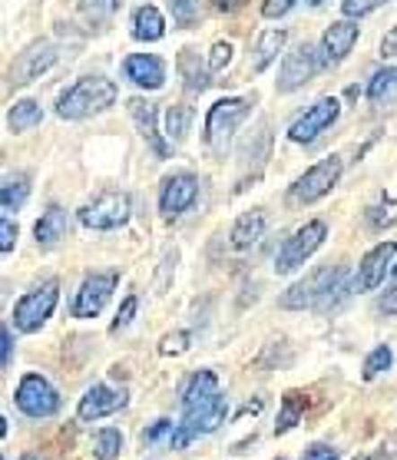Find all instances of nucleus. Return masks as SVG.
Returning a JSON list of instances; mask_svg holds the SVG:
<instances>
[{
    "instance_id": "a211bd4d",
    "label": "nucleus",
    "mask_w": 397,
    "mask_h": 460,
    "mask_svg": "<svg viewBox=\"0 0 397 460\" xmlns=\"http://www.w3.org/2000/svg\"><path fill=\"white\" fill-rule=\"evenodd\" d=\"M123 74L129 84L143 86V90H159L163 80H166V66L153 53H133V57L123 60Z\"/></svg>"
},
{
    "instance_id": "bb28decb",
    "label": "nucleus",
    "mask_w": 397,
    "mask_h": 460,
    "mask_svg": "<svg viewBox=\"0 0 397 460\" xmlns=\"http://www.w3.org/2000/svg\"><path fill=\"white\" fill-rule=\"evenodd\" d=\"M304 408H308V398L304 394H298V391H292V394H285L282 401V414H278V424H275V434H288V430L302 420Z\"/></svg>"
},
{
    "instance_id": "ea45409f",
    "label": "nucleus",
    "mask_w": 397,
    "mask_h": 460,
    "mask_svg": "<svg viewBox=\"0 0 397 460\" xmlns=\"http://www.w3.org/2000/svg\"><path fill=\"white\" fill-rule=\"evenodd\" d=\"M13 361V335H11V324H4L0 328V365H4V371L11 367Z\"/></svg>"
},
{
    "instance_id": "2eb2a0df",
    "label": "nucleus",
    "mask_w": 397,
    "mask_h": 460,
    "mask_svg": "<svg viewBox=\"0 0 397 460\" xmlns=\"http://www.w3.org/2000/svg\"><path fill=\"white\" fill-rule=\"evenodd\" d=\"M129 404V394L123 387H110V385H93L86 391L80 404H76V418L80 420H100L110 418L116 411H123Z\"/></svg>"
},
{
    "instance_id": "f03ea898",
    "label": "nucleus",
    "mask_w": 397,
    "mask_h": 460,
    "mask_svg": "<svg viewBox=\"0 0 397 460\" xmlns=\"http://www.w3.org/2000/svg\"><path fill=\"white\" fill-rule=\"evenodd\" d=\"M116 84L106 80V76H84L76 80L70 90L60 93V103H57V113L63 119H86V116H96L110 110L116 103Z\"/></svg>"
},
{
    "instance_id": "423d86ee",
    "label": "nucleus",
    "mask_w": 397,
    "mask_h": 460,
    "mask_svg": "<svg viewBox=\"0 0 397 460\" xmlns=\"http://www.w3.org/2000/svg\"><path fill=\"white\" fill-rule=\"evenodd\" d=\"M324 235H328V226H324V222H318V219L304 222L302 229L292 232V235L282 242V249L275 255V272L288 275V272H295L298 265H304V259H312L314 252H318Z\"/></svg>"
},
{
    "instance_id": "f3484780",
    "label": "nucleus",
    "mask_w": 397,
    "mask_h": 460,
    "mask_svg": "<svg viewBox=\"0 0 397 460\" xmlns=\"http://www.w3.org/2000/svg\"><path fill=\"white\" fill-rule=\"evenodd\" d=\"M129 116L137 119L139 137L146 139L149 149H153L159 159H169V153H172V149H169V143L163 139V133L156 129V106L146 103L143 96H133V100H129Z\"/></svg>"
},
{
    "instance_id": "c9c22d12",
    "label": "nucleus",
    "mask_w": 397,
    "mask_h": 460,
    "mask_svg": "<svg viewBox=\"0 0 397 460\" xmlns=\"http://www.w3.org/2000/svg\"><path fill=\"white\" fill-rule=\"evenodd\" d=\"M137 308H139V298L137 295H126V302H123V308L116 312V318H113V324H110V332L113 335H119L123 328H129V322L137 318Z\"/></svg>"
},
{
    "instance_id": "b1692460",
    "label": "nucleus",
    "mask_w": 397,
    "mask_h": 460,
    "mask_svg": "<svg viewBox=\"0 0 397 460\" xmlns=\"http://www.w3.org/2000/svg\"><path fill=\"white\" fill-rule=\"evenodd\" d=\"M179 76L186 80L189 93H202V90L209 86V74H206V66L198 63L196 50H182V53H179Z\"/></svg>"
},
{
    "instance_id": "79ce46f5",
    "label": "nucleus",
    "mask_w": 397,
    "mask_h": 460,
    "mask_svg": "<svg viewBox=\"0 0 397 460\" xmlns=\"http://www.w3.org/2000/svg\"><path fill=\"white\" fill-rule=\"evenodd\" d=\"M172 434H176V424H172V420H156V424L146 430V440L149 444H156V440H163V438L172 440Z\"/></svg>"
},
{
    "instance_id": "5701e85b",
    "label": "nucleus",
    "mask_w": 397,
    "mask_h": 460,
    "mask_svg": "<svg viewBox=\"0 0 397 460\" xmlns=\"http://www.w3.org/2000/svg\"><path fill=\"white\" fill-rule=\"evenodd\" d=\"M163 33H166V21H163V13L156 7H139L137 17H133V37L137 40H146V43H156L163 40Z\"/></svg>"
},
{
    "instance_id": "c756f323",
    "label": "nucleus",
    "mask_w": 397,
    "mask_h": 460,
    "mask_svg": "<svg viewBox=\"0 0 397 460\" xmlns=\"http://www.w3.org/2000/svg\"><path fill=\"white\" fill-rule=\"evenodd\" d=\"M116 11H119V0H80V13H84V21L93 23V27L110 23Z\"/></svg>"
},
{
    "instance_id": "2f4dec72",
    "label": "nucleus",
    "mask_w": 397,
    "mask_h": 460,
    "mask_svg": "<svg viewBox=\"0 0 397 460\" xmlns=\"http://www.w3.org/2000/svg\"><path fill=\"white\" fill-rule=\"evenodd\" d=\"M394 222H397V199H381L377 206L367 209V226H371V229H377V232L391 229Z\"/></svg>"
},
{
    "instance_id": "e433bc0d",
    "label": "nucleus",
    "mask_w": 397,
    "mask_h": 460,
    "mask_svg": "<svg viewBox=\"0 0 397 460\" xmlns=\"http://www.w3.org/2000/svg\"><path fill=\"white\" fill-rule=\"evenodd\" d=\"M232 60V43L219 40V43H212V53H209V74H222L225 66H229Z\"/></svg>"
},
{
    "instance_id": "9b49d317",
    "label": "nucleus",
    "mask_w": 397,
    "mask_h": 460,
    "mask_svg": "<svg viewBox=\"0 0 397 460\" xmlns=\"http://www.w3.org/2000/svg\"><path fill=\"white\" fill-rule=\"evenodd\" d=\"M338 113H341V103H338L335 96H324V100H318L312 110H304V113L288 126V139H292V143H312V139H318L328 126L335 123Z\"/></svg>"
},
{
    "instance_id": "8fccbe9b",
    "label": "nucleus",
    "mask_w": 397,
    "mask_h": 460,
    "mask_svg": "<svg viewBox=\"0 0 397 460\" xmlns=\"http://www.w3.org/2000/svg\"><path fill=\"white\" fill-rule=\"evenodd\" d=\"M21 460H40V457H33V454H23V457Z\"/></svg>"
},
{
    "instance_id": "aec40b11",
    "label": "nucleus",
    "mask_w": 397,
    "mask_h": 460,
    "mask_svg": "<svg viewBox=\"0 0 397 460\" xmlns=\"http://www.w3.org/2000/svg\"><path fill=\"white\" fill-rule=\"evenodd\" d=\"M261 232H265V216H261V209H251L242 212L239 219H235L229 239L235 249H249V245H255L261 239Z\"/></svg>"
},
{
    "instance_id": "ddd939ff",
    "label": "nucleus",
    "mask_w": 397,
    "mask_h": 460,
    "mask_svg": "<svg viewBox=\"0 0 397 460\" xmlns=\"http://www.w3.org/2000/svg\"><path fill=\"white\" fill-rule=\"evenodd\" d=\"M53 63H57V47H53L50 40H37V43H31L27 50L13 60V66H11V84L13 86H27V84H33L40 74H47Z\"/></svg>"
},
{
    "instance_id": "6e6552de",
    "label": "nucleus",
    "mask_w": 397,
    "mask_h": 460,
    "mask_svg": "<svg viewBox=\"0 0 397 460\" xmlns=\"http://www.w3.org/2000/svg\"><path fill=\"white\" fill-rule=\"evenodd\" d=\"M13 401H17V408H21L27 418H37V420L53 418V414L60 411V394H57V387L43 375H23Z\"/></svg>"
},
{
    "instance_id": "f257e3e1",
    "label": "nucleus",
    "mask_w": 397,
    "mask_h": 460,
    "mask_svg": "<svg viewBox=\"0 0 397 460\" xmlns=\"http://www.w3.org/2000/svg\"><path fill=\"white\" fill-rule=\"evenodd\" d=\"M225 418H229V401L222 398L219 377L212 371H196L182 387V420L176 424V434L169 444L176 450L189 447L202 434L219 430Z\"/></svg>"
},
{
    "instance_id": "a18cd8bd",
    "label": "nucleus",
    "mask_w": 397,
    "mask_h": 460,
    "mask_svg": "<svg viewBox=\"0 0 397 460\" xmlns=\"http://www.w3.org/2000/svg\"><path fill=\"white\" fill-rule=\"evenodd\" d=\"M169 265H176V249H169L166 255H163V275H159V282H156V292H159V295H163V288H166Z\"/></svg>"
},
{
    "instance_id": "4be33fe9",
    "label": "nucleus",
    "mask_w": 397,
    "mask_h": 460,
    "mask_svg": "<svg viewBox=\"0 0 397 460\" xmlns=\"http://www.w3.org/2000/svg\"><path fill=\"white\" fill-rule=\"evenodd\" d=\"M285 40H288V33L278 27V31H265L259 37V47H255V60H251V70L255 74H261L265 66H272L275 60H278V53H282Z\"/></svg>"
},
{
    "instance_id": "72a5a7b5",
    "label": "nucleus",
    "mask_w": 397,
    "mask_h": 460,
    "mask_svg": "<svg viewBox=\"0 0 397 460\" xmlns=\"http://www.w3.org/2000/svg\"><path fill=\"white\" fill-rule=\"evenodd\" d=\"M176 27H196L198 21V0H166Z\"/></svg>"
},
{
    "instance_id": "412c9836",
    "label": "nucleus",
    "mask_w": 397,
    "mask_h": 460,
    "mask_svg": "<svg viewBox=\"0 0 397 460\" xmlns=\"http://www.w3.org/2000/svg\"><path fill=\"white\" fill-rule=\"evenodd\" d=\"M66 229H70L66 212H63L60 206H50V209L37 219V226H33V235H37V242H40V245H53V242H60L63 235H66Z\"/></svg>"
},
{
    "instance_id": "dca6fc26",
    "label": "nucleus",
    "mask_w": 397,
    "mask_h": 460,
    "mask_svg": "<svg viewBox=\"0 0 397 460\" xmlns=\"http://www.w3.org/2000/svg\"><path fill=\"white\" fill-rule=\"evenodd\" d=\"M397 255V245L394 242H381L375 249L367 252L361 265H357V282L355 288L357 292H375L377 285H384V275L391 269V259Z\"/></svg>"
},
{
    "instance_id": "37998d69",
    "label": "nucleus",
    "mask_w": 397,
    "mask_h": 460,
    "mask_svg": "<svg viewBox=\"0 0 397 460\" xmlns=\"http://www.w3.org/2000/svg\"><path fill=\"white\" fill-rule=\"evenodd\" d=\"M304 460H338V450L328 447V444H312L304 450Z\"/></svg>"
},
{
    "instance_id": "f8f14e48",
    "label": "nucleus",
    "mask_w": 397,
    "mask_h": 460,
    "mask_svg": "<svg viewBox=\"0 0 397 460\" xmlns=\"http://www.w3.org/2000/svg\"><path fill=\"white\" fill-rule=\"evenodd\" d=\"M322 63L318 60V53H314L312 43H298L288 57H285L282 63V76H278V90L282 93H292V90H298V86H304L308 80H312L318 70H322Z\"/></svg>"
},
{
    "instance_id": "49530a36",
    "label": "nucleus",
    "mask_w": 397,
    "mask_h": 460,
    "mask_svg": "<svg viewBox=\"0 0 397 460\" xmlns=\"http://www.w3.org/2000/svg\"><path fill=\"white\" fill-rule=\"evenodd\" d=\"M381 312L384 314H397V282L391 292H384V298H381Z\"/></svg>"
},
{
    "instance_id": "58836bf2",
    "label": "nucleus",
    "mask_w": 397,
    "mask_h": 460,
    "mask_svg": "<svg viewBox=\"0 0 397 460\" xmlns=\"http://www.w3.org/2000/svg\"><path fill=\"white\" fill-rule=\"evenodd\" d=\"M13 245H17V226L11 222V216H4V219H0V252L11 255Z\"/></svg>"
},
{
    "instance_id": "c85d7f7f",
    "label": "nucleus",
    "mask_w": 397,
    "mask_h": 460,
    "mask_svg": "<svg viewBox=\"0 0 397 460\" xmlns=\"http://www.w3.org/2000/svg\"><path fill=\"white\" fill-rule=\"evenodd\" d=\"M123 450V434L116 428H103L93 434V457L96 460H116Z\"/></svg>"
},
{
    "instance_id": "a19ab883",
    "label": "nucleus",
    "mask_w": 397,
    "mask_h": 460,
    "mask_svg": "<svg viewBox=\"0 0 397 460\" xmlns=\"http://www.w3.org/2000/svg\"><path fill=\"white\" fill-rule=\"evenodd\" d=\"M292 7H295V0H265V4H261V13H265L269 21H278V17H285Z\"/></svg>"
},
{
    "instance_id": "1a4fd4ad",
    "label": "nucleus",
    "mask_w": 397,
    "mask_h": 460,
    "mask_svg": "<svg viewBox=\"0 0 397 460\" xmlns=\"http://www.w3.org/2000/svg\"><path fill=\"white\" fill-rule=\"evenodd\" d=\"M126 219H129V196L126 192H103L80 209V222L93 232L119 229Z\"/></svg>"
},
{
    "instance_id": "4468645a",
    "label": "nucleus",
    "mask_w": 397,
    "mask_h": 460,
    "mask_svg": "<svg viewBox=\"0 0 397 460\" xmlns=\"http://www.w3.org/2000/svg\"><path fill=\"white\" fill-rule=\"evenodd\" d=\"M198 199V179L192 172H176L163 182L159 192V209L166 219H179L186 209H192V202Z\"/></svg>"
},
{
    "instance_id": "7c9ffc66",
    "label": "nucleus",
    "mask_w": 397,
    "mask_h": 460,
    "mask_svg": "<svg viewBox=\"0 0 397 460\" xmlns=\"http://www.w3.org/2000/svg\"><path fill=\"white\" fill-rule=\"evenodd\" d=\"M189 123H192V110L189 106H182V103H176V106H169L166 110V133H169V139H186V133H189Z\"/></svg>"
},
{
    "instance_id": "cd10ccee",
    "label": "nucleus",
    "mask_w": 397,
    "mask_h": 460,
    "mask_svg": "<svg viewBox=\"0 0 397 460\" xmlns=\"http://www.w3.org/2000/svg\"><path fill=\"white\" fill-rule=\"evenodd\" d=\"M43 119L40 106L33 103V100H21V103H13L11 116H7V126H11L13 133H27L31 126H37Z\"/></svg>"
},
{
    "instance_id": "393cba45",
    "label": "nucleus",
    "mask_w": 397,
    "mask_h": 460,
    "mask_svg": "<svg viewBox=\"0 0 397 460\" xmlns=\"http://www.w3.org/2000/svg\"><path fill=\"white\" fill-rule=\"evenodd\" d=\"M367 100L375 106H384L391 100H397V66H387V70H377L367 84Z\"/></svg>"
},
{
    "instance_id": "de8ad7c7",
    "label": "nucleus",
    "mask_w": 397,
    "mask_h": 460,
    "mask_svg": "<svg viewBox=\"0 0 397 460\" xmlns=\"http://www.w3.org/2000/svg\"><path fill=\"white\" fill-rule=\"evenodd\" d=\"M245 0H212V7L219 13H232V11H239Z\"/></svg>"
},
{
    "instance_id": "0eeeda50",
    "label": "nucleus",
    "mask_w": 397,
    "mask_h": 460,
    "mask_svg": "<svg viewBox=\"0 0 397 460\" xmlns=\"http://www.w3.org/2000/svg\"><path fill=\"white\" fill-rule=\"evenodd\" d=\"M341 169H345L341 156H324L322 163H314L312 169H304L302 176L292 182V189H288L292 202H318L322 196H328V192L338 186Z\"/></svg>"
},
{
    "instance_id": "9d476101",
    "label": "nucleus",
    "mask_w": 397,
    "mask_h": 460,
    "mask_svg": "<svg viewBox=\"0 0 397 460\" xmlns=\"http://www.w3.org/2000/svg\"><path fill=\"white\" fill-rule=\"evenodd\" d=\"M116 282H119L116 272L86 275L84 285H80V292H76V298H74V318H96V314L106 308V302L113 298Z\"/></svg>"
},
{
    "instance_id": "473e14b6",
    "label": "nucleus",
    "mask_w": 397,
    "mask_h": 460,
    "mask_svg": "<svg viewBox=\"0 0 397 460\" xmlns=\"http://www.w3.org/2000/svg\"><path fill=\"white\" fill-rule=\"evenodd\" d=\"M391 361H394V355H391V348L387 345H377L371 355L365 358V367H361V375H365V381H375L377 375H384L387 367H391Z\"/></svg>"
},
{
    "instance_id": "3c124183",
    "label": "nucleus",
    "mask_w": 397,
    "mask_h": 460,
    "mask_svg": "<svg viewBox=\"0 0 397 460\" xmlns=\"http://www.w3.org/2000/svg\"><path fill=\"white\" fill-rule=\"evenodd\" d=\"M357 460H375V457H367V454H365V457H357Z\"/></svg>"
},
{
    "instance_id": "20e7f679",
    "label": "nucleus",
    "mask_w": 397,
    "mask_h": 460,
    "mask_svg": "<svg viewBox=\"0 0 397 460\" xmlns=\"http://www.w3.org/2000/svg\"><path fill=\"white\" fill-rule=\"evenodd\" d=\"M341 275H345V265H322V269H314L308 279L292 285V288L278 298V305L288 308V312H298V308H324L328 295H331V288L338 285Z\"/></svg>"
},
{
    "instance_id": "c03bdc74",
    "label": "nucleus",
    "mask_w": 397,
    "mask_h": 460,
    "mask_svg": "<svg viewBox=\"0 0 397 460\" xmlns=\"http://www.w3.org/2000/svg\"><path fill=\"white\" fill-rule=\"evenodd\" d=\"M381 57H397V27L384 33V40H381Z\"/></svg>"
},
{
    "instance_id": "09e8293b",
    "label": "nucleus",
    "mask_w": 397,
    "mask_h": 460,
    "mask_svg": "<svg viewBox=\"0 0 397 460\" xmlns=\"http://www.w3.org/2000/svg\"><path fill=\"white\" fill-rule=\"evenodd\" d=\"M308 4H312V7H322V4H324V0H308Z\"/></svg>"
},
{
    "instance_id": "f704fd0d",
    "label": "nucleus",
    "mask_w": 397,
    "mask_h": 460,
    "mask_svg": "<svg viewBox=\"0 0 397 460\" xmlns=\"http://www.w3.org/2000/svg\"><path fill=\"white\" fill-rule=\"evenodd\" d=\"M189 345H192V335H189V332H172V335H163V341H159V355L163 358L186 355Z\"/></svg>"
},
{
    "instance_id": "4c0bfd02",
    "label": "nucleus",
    "mask_w": 397,
    "mask_h": 460,
    "mask_svg": "<svg viewBox=\"0 0 397 460\" xmlns=\"http://www.w3.org/2000/svg\"><path fill=\"white\" fill-rule=\"evenodd\" d=\"M381 4H387V0H345L341 11H345V17H365V13L377 11Z\"/></svg>"
},
{
    "instance_id": "a878e982",
    "label": "nucleus",
    "mask_w": 397,
    "mask_h": 460,
    "mask_svg": "<svg viewBox=\"0 0 397 460\" xmlns=\"http://www.w3.org/2000/svg\"><path fill=\"white\" fill-rule=\"evenodd\" d=\"M27 192H31V179L27 176H7L4 179V186H0V206H4V216H11L23 206L27 199Z\"/></svg>"
},
{
    "instance_id": "39448f33",
    "label": "nucleus",
    "mask_w": 397,
    "mask_h": 460,
    "mask_svg": "<svg viewBox=\"0 0 397 460\" xmlns=\"http://www.w3.org/2000/svg\"><path fill=\"white\" fill-rule=\"evenodd\" d=\"M57 298H60V282L57 279H47L37 288H31L21 302L13 305V328L23 332V335L40 332L47 318L53 314V308H57Z\"/></svg>"
},
{
    "instance_id": "6ab92c4d",
    "label": "nucleus",
    "mask_w": 397,
    "mask_h": 460,
    "mask_svg": "<svg viewBox=\"0 0 397 460\" xmlns=\"http://www.w3.org/2000/svg\"><path fill=\"white\" fill-rule=\"evenodd\" d=\"M357 43V23L355 21H338L331 23L322 37L324 63H341L351 53V47Z\"/></svg>"
},
{
    "instance_id": "7ed1b4c3",
    "label": "nucleus",
    "mask_w": 397,
    "mask_h": 460,
    "mask_svg": "<svg viewBox=\"0 0 397 460\" xmlns=\"http://www.w3.org/2000/svg\"><path fill=\"white\" fill-rule=\"evenodd\" d=\"M251 113V100L249 96H229V100H219V103L209 106V116H206V146L216 153V156H225L232 137L245 116Z\"/></svg>"
}]
</instances>
